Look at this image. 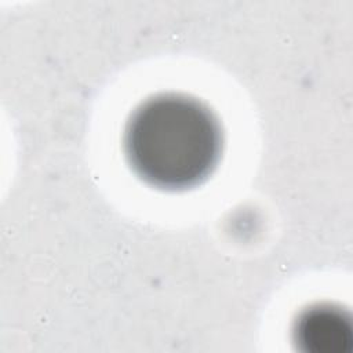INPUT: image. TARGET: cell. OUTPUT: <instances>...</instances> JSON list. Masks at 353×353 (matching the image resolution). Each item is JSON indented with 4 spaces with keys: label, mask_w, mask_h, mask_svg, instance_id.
<instances>
[{
    "label": "cell",
    "mask_w": 353,
    "mask_h": 353,
    "mask_svg": "<svg viewBox=\"0 0 353 353\" xmlns=\"http://www.w3.org/2000/svg\"><path fill=\"white\" fill-rule=\"evenodd\" d=\"M222 148L215 114L183 94H160L142 102L124 134V152L134 172L167 192L203 183L216 168Z\"/></svg>",
    "instance_id": "cell-1"
},
{
    "label": "cell",
    "mask_w": 353,
    "mask_h": 353,
    "mask_svg": "<svg viewBox=\"0 0 353 353\" xmlns=\"http://www.w3.org/2000/svg\"><path fill=\"white\" fill-rule=\"evenodd\" d=\"M295 334L306 350L342 352L352 339L350 319L339 307L317 305L301 314Z\"/></svg>",
    "instance_id": "cell-2"
}]
</instances>
